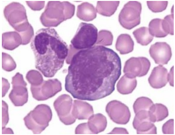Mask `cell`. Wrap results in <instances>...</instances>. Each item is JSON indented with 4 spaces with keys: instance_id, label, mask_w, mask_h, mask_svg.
<instances>
[{
    "instance_id": "obj_31",
    "label": "cell",
    "mask_w": 175,
    "mask_h": 135,
    "mask_svg": "<svg viewBox=\"0 0 175 135\" xmlns=\"http://www.w3.org/2000/svg\"><path fill=\"white\" fill-rule=\"evenodd\" d=\"M2 128H5V126L8 123L9 118L8 105L3 100L2 101Z\"/></svg>"
},
{
    "instance_id": "obj_11",
    "label": "cell",
    "mask_w": 175,
    "mask_h": 135,
    "mask_svg": "<svg viewBox=\"0 0 175 135\" xmlns=\"http://www.w3.org/2000/svg\"><path fill=\"white\" fill-rule=\"evenodd\" d=\"M106 111L110 119L118 124H126L131 117V113L128 106L117 100L109 102L106 105Z\"/></svg>"
},
{
    "instance_id": "obj_3",
    "label": "cell",
    "mask_w": 175,
    "mask_h": 135,
    "mask_svg": "<svg viewBox=\"0 0 175 135\" xmlns=\"http://www.w3.org/2000/svg\"><path fill=\"white\" fill-rule=\"evenodd\" d=\"M17 2H13L6 6L4 9V16L9 24L16 31L19 32L24 43L29 42L34 36L33 29L28 23L26 10L23 5L19 3L18 9Z\"/></svg>"
},
{
    "instance_id": "obj_17",
    "label": "cell",
    "mask_w": 175,
    "mask_h": 135,
    "mask_svg": "<svg viewBox=\"0 0 175 135\" xmlns=\"http://www.w3.org/2000/svg\"><path fill=\"white\" fill-rule=\"evenodd\" d=\"M134 46L133 41L129 35L122 34L117 38L115 48L121 54H125L133 51Z\"/></svg>"
},
{
    "instance_id": "obj_7",
    "label": "cell",
    "mask_w": 175,
    "mask_h": 135,
    "mask_svg": "<svg viewBox=\"0 0 175 135\" xmlns=\"http://www.w3.org/2000/svg\"><path fill=\"white\" fill-rule=\"evenodd\" d=\"M30 90L33 97L38 101L46 100L62 90L61 84L57 78L43 80L39 85H31Z\"/></svg>"
},
{
    "instance_id": "obj_9",
    "label": "cell",
    "mask_w": 175,
    "mask_h": 135,
    "mask_svg": "<svg viewBox=\"0 0 175 135\" xmlns=\"http://www.w3.org/2000/svg\"><path fill=\"white\" fill-rule=\"evenodd\" d=\"M53 105L62 123L68 125L75 122L76 119L72 114V99L69 95L64 94L60 96L54 101Z\"/></svg>"
},
{
    "instance_id": "obj_10",
    "label": "cell",
    "mask_w": 175,
    "mask_h": 135,
    "mask_svg": "<svg viewBox=\"0 0 175 135\" xmlns=\"http://www.w3.org/2000/svg\"><path fill=\"white\" fill-rule=\"evenodd\" d=\"M150 66L149 60L145 57H132L125 62L123 72L130 77H141L148 73Z\"/></svg>"
},
{
    "instance_id": "obj_13",
    "label": "cell",
    "mask_w": 175,
    "mask_h": 135,
    "mask_svg": "<svg viewBox=\"0 0 175 135\" xmlns=\"http://www.w3.org/2000/svg\"><path fill=\"white\" fill-rule=\"evenodd\" d=\"M167 69L159 65L152 70L148 78V82L152 88L159 89L165 86L168 82Z\"/></svg>"
},
{
    "instance_id": "obj_29",
    "label": "cell",
    "mask_w": 175,
    "mask_h": 135,
    "mask_svg": "<svg viewBox=\"0 0 175 135\" xmlns=\"http://www.w3.org/2000/svg\"><path fill=\"white\" fill-rule=\"evenodd\" d=\"M2 68L5 71H11L15 69L16 64L12 57L9 55L2 53Z\"/></svg>"
},
{
    "instance_id": "obj_8",
    "label": "cell",
    "mask_w": 175,
    "mask_h": 135,
    "mask_svg": "<svg viewBox=\"0 0 175 135\" xmlns=\"http://www.w3.org/2000/svg\"><path fill=\"white\" fill-rule=\"evenodd\" d=\"M11 83L13 89L9 97L15 106H21L28 100V93L26 86L27 83L24 80L23 75L19 72L12 77Z\"/></svg>"
},
{
    "instance_id": "obj_19",
    "label": "cell",
    "mask_w": 175,
    "mask_h": 135,
    "mask_svg": "<svg viewBox=\"0 0 175 135\" xmlns=\"http://www.w3.org/2000/svg\"><path fill=\"white\" fill-rule=\"evenodd\" d=\"M137 85V81L136 78L130 77L125 74L117 83V90L122 94H128L133 92Z\"/></svg>"
},
{
    "instance_id": "obj_18",
    "label": "cell",
    "mask_w": 175,
    "mask_h": 135,
    "mask_svg": "<svg viewBox=\"0 0 175 135\" xmlns=\"http://www.w3.org/2000/svg\"><path fill=\"white\" fill-rule=\"evenodd\" d=\"M148 112L150 120L153 123L162 121L169 115L167 108L160 103L153 104L150 108Z\"/></svg>"
},
{
    "instance_id": "obj_35",
    "label": "cell",
    "mask_w": 175,
    "mask_h": 135,
    "mask_svg": "<svg viewBox=\"0 0 175 135\" xmlns=\"http://www.w3.org/2000/svg\"><path fill=\"white\" fill-rule=\"evenodd\" d=\"M168 81L170 86H173V66L170 69L168 74Z\"/></svg>"
},
{
    "instance_id": "obj_33",
    "label": "cell",
    "mask_w": 175,
    "mask_h": 135,
    "mask_svg": "<svg viewBox=\"0 0 175 135\" xmlns=\"http://www.w3.org/2000/svg\"><path fill=\"white\" fill-rule=\"evenodd\" d=\"M2 97H4L10 88V84L7 80L2 78Z\"/></svg>"
},
{
    "instance_id": "obj_5",
    "label": "cell",
    "mask_w": 175,
    "mask_h": 135,
    "mask_svg": "<svg viewBox=\"0 0 175 135\" xmlns=\"http://www.w3.org/2000/svg\"><path fill=\"white\" fill-rule=\"evenodd\" d=\"M98 30L93 24L81 23L71 41V45L76 50L88 49L93 46L98 39Z\"/></svg>"
},
{
    "instance_id": "obj_30",
    "label": "cell",
    "mask_w": 175,
    "mask_h": 135,
    "mask_svg": "<svg viewBox=\"0 0 175 135\" xmlns=\"http://www.w3.org/2000/svg\"><path fill=\"white\" fill-rule=\"evenodd\" d=\"M162 131L164 134H173V119H170L162 126Z\"/></svg>"
},
{
    "instance_id": "obj_28",
    "label": "cell",
    "mask_w": 175,
    "mask_h": 135,
    "mask_svg": "<svg viewBox=\"0 0 175 135\" xmlns=\"http://www.w3.org/2000/svg\"><path fill=\"white\" fill-rule=\"evenodd\" d=\"M162 28L164 31L168 35H173V14L169 15L162 20Z\"/></svg>"
},
{
    "instance_id": "obj_16",
    "label": "cell",
    "mask_w": 175,
    "mask_h": 135,
    "mask_svg": "<svg viewBox=\"0 0 175 135\" xmlns=\"http://www.w3.org/2000/svg\"><path fill=\"white\" fill-rule=\"evenodd\" d=\"M20 35L15 31L7 32L2 35V46L5 49L13 50L22 44Z\"/></svg>"
},
{
    "instance_id": "obj_20",
    "label": "cell",
    "mask_w": 175,
    "mask_h": 135,
    "mask_svg": "<svg viewBox=\"0 0 175 135\" xmlns=\"http://www.w3.org/2000/svg\"><path fill=\"white\" fill-rule=\"evenodd\" d=\"M133 34L137 42L142 46L148 45L152 42L153 36L150 33L148 28L142 27L134 30Z\"/></svg>"
},
{
    "instance_id": "obj_4",
    "label": "cell",
    "mask_w": 175,
    "mask_h": 135,
    "mask_svg": "<svg viewBox=\"0 0 175 135\" xmlns=\"http://www.w3.org/2000/svg\"><path fill=\"white\" fill-rule=\"evenodd\" d=\"M52 117L51 110L45 104L37 105L24 118L25 125L35 134L40 133L49 125Z\"/></svg>"
},
{
    "instance_id": "obj_32",
    "label": "cell",
    "mask_w": 175,
    "mask_h": 135,
    "mask_svg": "<svg viewBox=\"0 0 175 135\" xmlns=\"http://www.w3.org/2000/svg\"><path fill=\"white\" fill-rule=\"evenodd\" d=\"M75 134H91L89 129L87 123H84L79 124L76 128Z\"/></svg>"
},
{
    "instance_id": "obj_15",
    "label": "cell",
    "mask_w": 175,
    "mask_h": 135,
    "mask_svg": "<svg viewBox=\"0 0 175 135\" xmlns=\"http://www.w3.org/2000/svg\"><path fill=\"white\" fill-rule=\"evenodd\" d=\"M107 123L106 118L100 113L92 115L87 122L91 134H97L104 131L106 127Z\"/></svg>"
},
{
    "instance_id": "obj_23",
    "label": "cell",
    "mask_w": 175,
    "mask_h": 135,
    "mask_svg": "<svg viewBox=\"0 0 175 135\" xmlns=\"http://www.w3.org/2000/svg\"><path fill=\"white\" fill-rule=\"evenodd\" d=\"M153 104V101L148 97H139L135 101L133 105L134 112L135 113L142 109L149 110Z\"/></svg>"
},
{
    "instance_id": "obj_22",
    "label": "cell",
    "mask_w": 175,
    "mask_h": 135,
    "mask_svg": "<svg viewBox=\"0 0 175 135\" xmlns=\"http://www.w3.org/2000/svg\"><path fill=\"white\" fill-rule=\"evenodd\" d=\"M138 134H157V128L153 123L150 121L142 122L134 128Z\"/></svg>"
},
{
    "instance_id": "obj_2",
    "label": "cell",
    "mask_w": 175,
    "mask_h": 135,
    "mask_svg": "<svg viewBox=\"0 0 175 135\" xmlns=\"http://www.w3.org/2000/svg\"><path fill=\"white\" fill-rule=\"evenodd\" d=\"M35 67L47 78L53 77L63 66L69 49L56 30L52 28L38 30L31 39Z\"/></svg>"
},
{
    "instance_id": "obj_6",
    "label": "cell",
    "mask_w": 175,
    "mask_h": 135,
    "mask_svg": "<svg viewBox=\"0 0 175 135\" xmlns=\"http://www.w3.org/2000/svg\"><path fill=\"white\" fill-rule=\"evenodd\" d=\"M141 9V4L140 2L136 1L128 2L119 13L118 20L120 24L128 30H131L139 25L140 22Z\"/></svg>"
},
{
    "instance_id": "obj_1",
    "label": "cell",
    "mask_w": 175,
    "mask_h": 135,
    "mask_svg": "<svg viewBox=\"0 0 175 135\" xmlns=\"http://www.w3.org/2000/svg\"><path fill=\"white\" fill-rule=\"evenodd\" d=\"M65 90L74 98L94 101L110 95L121 74V62L112 49L102 45L81 50L72 57Z\"/></svg>"
},
{
    "instance_id": "obj_24",
    "label": "cell",
    "mask_w": 175,
    "mask_h": 135,
    "mask_svg": "<svg viewBox=\"0 0 175 135\" xmlns=\"http://www.w3.org/2000/svg\"><path fill=\"white\" fill-rule=\"evenodd\" d=\"M26 78L31 85L33 86L39 85L44 80L40 73L37 71L33 70L27 72Z\"/></svg>"
},
{
    "instance_id": "obj_21",
    "label": "cell",
    "mask_w": 175,
    "mask_h": 135,
    "mask_svg": "<svg viewBox=\"0 0 175 135\" xmlns=\"http://www.w3.org/2000/svg\"><path fill=\"white\" fill-rule=\"evenodd\" d=\"M162 19L155 18L151 20L149 24V30L150 33L157 38H164L168 34L163 30L162 26Z\"/></svg>"
},
{
    "instance_id": "obj_14",
    "label": "cell",
    "mask_w": 175,
    "mask_h": 135,
    "mask_svg": "<svg viewBox=\"0 0 175 135\" xmlns=\"http://www.w3.org/2000/svg\"><path fill=\"white\" fill-rule=\"evenodd\" d=\"M93 113V107L88 103L77 100L74 101L72 114L76 119H86Z\"/></svg>"
},
{
    "instance_id": "obj_34",
    "label": "cell",
    "mask_w": 175,
    "mask_h": 135,
    "mask_svg": "<svg viewBox=\"0 0 175 135\" xmlns=\"http://www.w3.org/2000/svg\"><path fill=\"white\" fill-rule=\"evenodd\" d=\"M109 134H129V133L125 128L115 127Z\"/></svg>"
},
{
    "instance_id": "obj_26",
    "label": "cell",
    "mask_w": 175,
    "mask_h": 135,
    "mask_svg": "<svg viewBox=\"0 0 175 135\" xmlns=\"http://www.w3.org/2000/svg\"><path fill=\"white\" fill-rule=\"evenodd\" d=\"M113 40V36L111 33L108 31L103 30L99 34L97 44L106 46L111 45Z\"/></svg>"
},
{
    "instance_id": "obj_12",
    "label": "cell",
    "mask_w": 175,
    "mask_h": 135,
    "mask_svg": "<svg viewBox=\"0 0 175 135\" xmlns=\"http://www.w3.org/2000/svg\"><path fill=\"white\" fill-rule=\"evenodd\" d=\"M149 52L155 63L160 65L167 64L172 55L170 46L165 42H157L151 45Z\"/></svg>"
},
{
    "instance_id": "obj_25",
    "label": "cell",
    "mask_w": 175,
    "mask_h": 135,
    "mask_svg": "<svg viewBox=\"0 0 175 135\" xmlns=\"http://www.w3.org/2000/svg\"><path fill=\"white\" fill-rule=\"evenodd\" d=\"M119 1H107L103 2L101 13L104 16H110L116 10Z\"/></svg>"
},
{
    "instance_id": "obj_27",
    "label": "cell",
    "mask_w": 175,
    "mask_h": 135,
    "mask_svg": "<svg viewBox=\"0 0 175 135\" xmlns=\"http://www.w3.org/2000/svg\"><path fill=\"white\" fill-rule=\"evenodd\" d=\"M167 1H147V5L148 8L154 13H159L165 10L167 7Z\"/></svg>"
}]
</instances>
